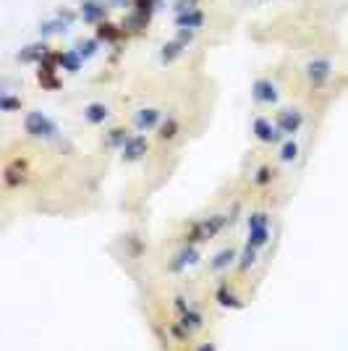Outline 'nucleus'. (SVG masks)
<instances>
[{
  "instance_id": "nucleus-5",
  "label": "nucleus",
  "mask_w": 348,
  "mask_h": 351,
  "mask_svg": "<svg viewBox=\"0 0 348 351\" xmlns=\"http://www.w3.org/2000/svg\"><path fill=\"white\" fill-rule=\"evenodd\" d=\"M204 254H207V249L181 244V241H173V239L165 236V241L155 252L152 273L162 283H181V280L199 278Z\"/></svg>"
},
{
  "instance_id": "nucleus-4",
  "label": "nucleus",
  "mask_w": 348,
  "mask_h": 351,
  "mask_svg": "<svg viewBox=\"0 0 348 351\" xmlns=\"http://www.w3.org/2000/svg\"><path fill=\"white\" fill-rule=\"evenodd\" d=\"M288 171L275 160L273 152L260 149L251 155L244 168V176L238 178V186L244 189L249 202H262V205L275 207V197L280 194V186L286 184Z\"/></svg>"
},
{
  "instance_id": "nucleus-27",
  "label": "nucleus",
  "mask_w": 348,
  "mask_h": 351,
  "mask_svg": "<svg viewBox=\"0 0 348 351\" xmlns=\"http://www.w3.org/2000/svg\"><path fill=\"white\" fill-rule=\"evenodd\" d=\"M152 5H155V0H134V8H136L139 19H147V16L152 14Z\"/></svg>"
},
{
  "instance_id": "nucleus-3",
  "label": "nucleus",
  "mask_w": 348,
  "mask_h": 351,
  "mask_svg": "<svg viewBox=\"0 0 348 351\" xmlns=\"http://www.w3.org/2000/svg\"><path fill=\"white\" fill-rule=\"evenodd\" d=\"M155 252L158 247L152 244V239L145 228L134 226V228H126L123 234L116 236L113 247H110V254L116 265L123 270V276L136 286L142 280L152 278V267H155Z\"/></svg>"
},
{
  "instance_id": "nucleus-23",
  "label": "nucleus",
  "mask_w": 348,
  "mask_h": 351,
  "mask_svg": "<svg viewBox=\"0 0 348 351\" xmlns=\"http://www.w3.org/2000/svg\"><path fill=\"white\" fill-rule=\"evenodd\" d=\"M47 56H50V47L45 43H37V45H27L16 58L21 60V63H42Z\"/></svg>"
},
{
  "instance_id": "nucleus-9",
  "label": "nucleus",
  "mask_w": 348,
  "mask_h": 351,
  "mask_svg": "<svg viewBox=\"0 0 348 351\" xmlns=\"http://www.w3.org/2000/svg\"><path fill=\"white\" fill-rule=\"evenodd\" d=\"M63 126H60L55 118L50 113H45L40 108H29L24 116H21V136L29 139V142H40V145H47V142H55L63 136Z\"/></svg>"
},
{
  "instance_id": "nucleus-13",
  "label": "nucleus",
  "mask_w": 348,
  "mask_h": 351,
  "mask_svg": "<svg viewBox=\"0 0 348 351\" xmlns=\"http://www.w3.org/2000/svg\"><path fill=\"white\" fill-rule=\"evenodd\" d=\"M301 76H304L306 92H312V95H322L325 89L330 87V82H333L335 63L330 58H325V56H317V58L306 60Z\"/></svg>"
},
{
  "instance_id": "nucleus-20",
  "label": "nucleus",
  "mask_w": 348,
  "mask_h": 351,
  "mask_svg": "<svg viewBox=\"0 0 348 351\" xmlns=\"http://www.w3.org/2000/svg\"><path fill=\"white\" fill-rule=\"evenodd\" d=\"M175 27L178 29H189V32H199L204 27V11L197 5L191 11H184V14H175Z\"/></svg>"
},
{
  "instance_id": "nucleus-11",
  "label": "nucleus",
  "mask_w": 348,
  "mask_h": 351,
  "mask_svg": "<svg viewBox=\"0 0 348 351\" xmlns=\"http://www.w3.org/2000/svg\"><path fill=\"white\" fill-rule=\"evenodd\" d=\"M273 116H275V123L280 126V132H283L286 139H288V136H301V134H306L309 123H312L309 108L301 103H283Z\"/></svg>"
},
{
  "instance_id": "nucleus-18",
  "label": "nucleus",
  "mask_w": 348,
  "mask_h": 351,
  "mask_svg": "<svg viewBox=\"0 0 348 351\" xmlns=\"http://www.w3.org/2000/svg\"><path fill=\"white\" fill-rule=\"evenodd\" d=\"M79 16H82L84 24H97V27H100L102 21L108 19V3H100V0H84Z\"/></svg>"
},
{
  "instance_id": "nucleus-16",
  "label": "nucleus",
  "mask_w": 348,
  "mask_h": 351,
  "mask_svg": "<svg viewBox=\"0 0 348 351\" xmlns=\"http://www.w3.org/2000/svg\"><path fill=\"white\" fill-rule=\"evenodd\" d=\"M273 155H275V160L280 162L288 173H296V171L306 162V134L283 139L280 147H277Z\"/></svg>"
},
{
  "instance_id": "nucleus-6",
  "label": "nucleus",
  "mask_w": 348,
  "mask_h": 351,
  "mask_svg": "<svg viewBox=\"0 0 348 351\" xmlns=\"http://www.w3.org/2000/svg\"><path fill=\"white\" fill-rule=\"evenodd\" d=\"M277 239H280V223H277L275 207L249 202L244 220H241V244L275 257Z\"/></svg>"
},
{
  "instance_id": "nucleus-14",
  "label": "nucleus",
  "mask_w": 348,
  "mask_h": 351,
  "mask_svg": "<svg viewBox=\"0 0 348 351\" xmlns=\"http://www.w3.org/2000/svg\"><path fill=\"white\" fill-rule=\"evenodd\" d=\"M152 152H155V139L149 136V134H142V132H134L129 136V142L123 145V149L118 152V160L123 162V165H147L149 158H152Z\"/></svg>"
},
{
  "instance_id": "nucleus-2",
  "label": "nucleus",
  "mask_w": 348,
  "mask_h": 351,
  "mask_svg": "<svg viewBox=\"0 0 348 351\" xmlns=\"http://www.w3.org/2000/svg\"><path fill=\"white\" fill-rule=\"evenodd\" d=\"M162 296H165L168 309L175 315V320L189 330L194 341L218 330L220 312L212 304L210 289L199 278L181 280V283H162Z\"/></svg>"
},
{
  "instance_id": "nucleus-19",
  "label": "nucleus",
  "mask_w": 348,
  "mask_h": 351,
  "mask_svg": "<svg viewBox=\"0 0 348 351\" xmlns=\"http://www.w3.org/2000/svg\"><path fill=\"white\" fill-rule=\"evenodd\" d=\"M0 110H3L5 116H18V113L24 116L29 108H27L21 95H16L11 89H3V95H0Z\"/></svg>"
},
{
  "instance_id": "nucleus-26",
  "label": "nucleus",
  "mask_w": 348,
  "mask_h": 351,
  "mask_svg": "<svg viewBox=\"0 0 348 351\" xmlns=\"http://www.w3.org/2000/svg\"><path fill=\"white\" fill-rule=\"evenodd\" d=\"M118 34H121V32L116 29V27H113V24H108V21H102L100 27H97V40H116Z\"/></svg>"
},
{
  "instance_id": "nucleus-8",
  "label": "nucleus",
  "mask_w": 348,
  "mask_h": 351,
  "mask_svg": "<svg viewBox=\"0 0 348 351\" xmlns=\"http://www.w3.org/2000/svg\"><path fill=\"white\" fill-rule=\"evenodd\" d=\"M210 289V296H212V304L220 315H236V312H244V309L251 307L254 296H257V289H251L249 283H244L236 276H225V278L215 280L207 286Z\"/></svg>"
},
{
  "instance_id": "nucleus-21",
  "label": "nucleus",
  "mask_w": 348,
  "mask_h": 351,
  "mask_svg": "<svg viewBox=\"0 0 348 351\" xmlns=\"http://www.w3.org/2000/svg\"><path fill=\"white\" fill-rule=\"evenodd\" d=\"M189 45L184 43V40H178V37H173L171 43L162 45V50H160V63L162 66H171V63H175V60L184 56V50H186Z\"/></svg>"
},
{
  "instance_id": "nucleus-22",
  "label": "nucleus",
  "mask_w": 348,
  "mask_h": 351,
  "mask_svg": "<svg viewBox=\"0 0 348 351\" xmlns=\"http://www.w3.org/2000/svg\"><path fill=\"white\" fill-rule=\"evenodd\" d=\"M55 60H58V69H63L66 73H79L82 66H84V58L76 50H60Z\"/></svg>"
},
{
  "instance_id": "nucleus-7",
  "label": "nucleus",
  "mask_w": 348,
  "mask_h": 351,
  "mask_svg": "<svg viewBox=\"0 0 348 351\" xmlns=\"http://www.w3.org/2000/svg\"><path fill=\"white\" fill-rule=\"evenodd\" d=\"M238 254H241V236H225V239L215 241L212 247H207L199 280L204 286H210L215 280L231 276L236 270V263H238Z\"/></svg>"
},
{
  "instance_id": "nucleus-28",
  "label": "nucleus",
  "mask_w": 348,
  "mask_h": 351,
  "mask_svg": "<svg viewBox=\"0 0 348 351\" xmlns=\"http://www.w3.org/2000/svg\"><path fill=\"white\" fill-rule=\"evenodd\" d=\"M173 8H175V14H184V11H191V8H197V0H175Z\"/></svg>"
},
{
  "instance_id": "nucleus-25",
  "label": "nucleus",
  "mask_w": 348,
  "mask_h": 351,
  "mask_svg": "<svg viewBox=\"0 0 348 351\" xmlns=\"http://www.w3.org/2000/svg\"><path fill=\"white\" fill-rule=\"evenodd\" d=\"M189 351H220V343H218V338H215V333H210V336L197 338V341L191 343Z\"/></svg>"
},
{
  "instance_id": "nucleus-10",
  "label": "nucleus",
  "mask_w": 348,
  "mask_h": 351,
  "mask_svg": "<svg viewBox=\"0 0 348 351\" xmlns=\"http://www.w3.org/2000/svg\"><path fill=\"white\" fill-rule=\"evenodd\" d=\"M249 134H251L257 149H264V152H275L277 147H280V142L286 139L283 132H280V126L275 123V116L267 113V110H260L257 116H251V121H249Z\"/></svg>"
},
{
  "instance_id": "nucleus-12",
  "label": "nucleus",
  "mask_w": 348,
  "mask_h": 351,
  "mask_svg": "<svg viewBox=\"0 0 348 351\" xmlns=\"http://www.w3.org/2000/svg\"><path fill=\"white\" fill-rule=\"evenodd\" d=\"M249 95H251L254 108L267 110V113H275L277 108L283 105V87H280V82L273 79V76H257L251 82Z\"/></svg>"
},
{
  "instance_id": "nucleus-17",
  "label": "nucleus",
  "mask_w": 348,
  "mask_h": 351,
  "mask_svg": "<svg viewBox=\"0 0 348 351\" xmlns=\"http://www.w3.org/2000/svg\"><path fill=\"white\" fill-rule=\"evenodd\" d=\"M134 134L131 129V123L123 118V121H116V123H110V126H105L102 132H97V142H100V149L105 155H116L123 149V145L129 142V136Z\"/></svg>"
},
{
  "instance_id": "nucleus-15",
  "label": "nucleus",
  "mask_w": 348,
  "mask_h": 351,
  "mask_svg": "<svg viewBox=\"0 0 348 351\" xmlns=\"http://www.w3.org/2000/svg\"><path fill=\"white\" fill-rule=\"evenodd\" d=\"M79 118H82V123H84V126L102 132L105 126L116 123L118 113H116V108H113V103H108V100H100V97H95V100H87V103H82V108H79Z\"/></svg>"
},
{
  "instance_id": "nucleus-24",
  "label": "nucleus",
  "mask_w": 348,
  "mask_h": 351,
  "mask_svg": "<svg viewBox=\"0 0 348 351\" xmlns=\"http://www.w3.org/2000/svg\"><path fill=\"white\" fill-rule=\"evenodd\" d=\"M97 47H100V40H97V37H89V40H82L73 50H76L84 60H89L95 53H97Z\"/></svg>"
},
{
  "instance_id": "nucleus-1",
  "label": "nucleus",
  "mask_w": 348,
  "mask_h": 351,
  "mask_svg": "<svg viewBox=\"0 0 348 351\" xmlns=\"http://www.w3.org/2000/svg\"><path fill=\"white\" fill-rule=\"evenodd\" d=\"M136 296V312L145 322V330L155 351H189L194 343V336L175 320V315L165 304L162 283L155 276L134 286Z\"/></svg>"
}]
</instances>
